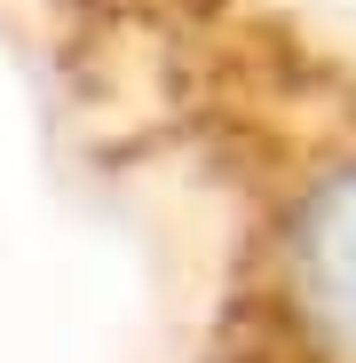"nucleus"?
I'll return each instance as SVG.
<instances>
[{
	"mask_svg": "<svg viewBox=\"0 0 356 363\" xmlns=\"http://www.w3.org/2000/svg\"><path fill=\"white\" fill-rule=\"evenodd\" d=\"M64 111L198 245L190 363H356V48L301 0H0Z\"/></svg>",
	"mask_w": 356,
	"mask_h": 363,
	"instance_id": "obj_1",
	"label": "nucleus"
}]
</instances>
